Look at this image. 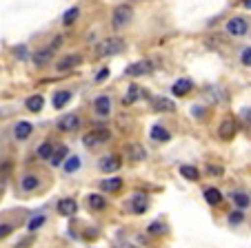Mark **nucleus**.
Here are the masks:
<instances>
[{
  "mask_svg": "<svg viewBox=\"0 0 251 248\" xmlns=\"http://www.w3.org/2000/svg\"><path fill=\"white\" fill-rule=\"evenodd\" d=\"M236 131H238V122H236V117H225V120L220 122L218 135L223 137V140H231V137L236 135Z\"/></svg>",
  "mask_w": 251,
  "mask_h": 248,
  "instance_id": "0eeeda50",
  "label": "nucleus"
},
{
  "mask_svg": "<svg viewBox=\"0 0 251 248\" xmlns=\"http://www.w3.org/2000/svg\"><path fill=\"white\" fill-rule=\"evenodd\" d=\"M204 200H207V204L218 206L220 202H223V193H220L218 188H204Z\"/></svg>",
  "mask_w": 251,
  "mask_h": 248,
  "instance_id": "6ab92c4d",
  "label": "nucleus"
},
{
  "mask_svg": "<svg viewBox=\"0 0 251 248\" xmlns=\"http://www.w3.org/2000/svg\"><path fill=\"white\" fill-rule=\"evenodd\" d=\"M89 206L94 208V211H104V206H107V200H104V195L91 193V195H89Z\"/></svg>",
  "mask_w": 251,
  "mask_h": 248,
  "instance_id": "412c9836",
  "label": "nucleus"
},
{
  "mask_svg": "<svg viewBox=\"0 0 251 248\" xmlns=\"http://www.w3.org/2000/svg\"><path fill=\"white\" fill-rule=\"evenodd\" d=\"M242 220H245V215H242L240 211H233L231 215H229V224H240Z\"/></svg>",
  "mask_w": 251,
  "mask_h": 248,
  "instance_id": "72a5a7b5",
  "label": "nucleus"
},
{
  "mask_svg": "<svg viewBox=\"0 0 251 248\" xmlns=\"http://www.w3.org/2000/svg\"><path fill=\"white\" fill-rule=\"evenodd\" d=\"M125 49V40L123 38H104L102 43L96 47V56L104 58V56H116Z\"/></svg>",
  "mask_w": 251,
  "mask_h": 248,
  "instance_id": "f257e3e1",
  "label": "nucleus"
},
{
  "mask_svg": "<svg viewBox=\"0 0 251 248\" xmlns=\"http://www.w3.org/2000/svg\"><path fill=\"white\" fill-rule=\"evenodd\" d=\"M120 158L118 155H107V158L100 159V171H104V173H114V171L120 169Z\"/></svg>",
  "mask_w": 251,
  "mask_h": 248,
  "instance_id": "1a4fd4ad",
  "label": "nucleus"
},
{
  "mask_svg": "<svg viewBox=\"0 0 251 248\" xmlns=\"http://www.w3.org/2000/svg\"><path fill=\"white\" fill-rule=\"evenodd\" d=\"M138 98H140V87L131 85L129 87V91H127V95H125V104H133Z\"/></svg>",
  "mask_w": 251,
  "mask_h": 248,
  "instance_id": "cd10ccee",
  "label": "nucleus"
},
{
  "mask_svg": "<svg viewBox=\"0 0 251 248\" xmlns=\"http://www.w3.org/2000/svg\"><path fill=\"white\" fill-rule=\"evenodd\" d=\"M16 53H18L20 60H25V58H27V49H25V47H18V49H16Z\"/></svg>",
  "mask_w": 251,
  "mask_h": 248,
  "instance_id": "58836bf2",
  "label": "nucleus"
},
{
  "mask_svg": "<svg viewBox=\"0 0 251 248\" xmlns=\"http://www.w3.org/2000/svg\"><path fill=\"white\" fill-rule=\"evenodd\" d=\"M76 211H78L76 200H69V197H67V200H60V202H58V213H60V215L71 217Z\"/></svg>",
  "mask_w": 251,
  "mask_h": 248,
  "instance_id": "ddd939ff",
  "label": "nucleus"
},
{
  "mask_svg": "<svg viewBox=\"0 0 251 248\" xmlns=\"http://www.w3.org/2000/svg\"><path fill=\"white\" fill-rule=\"evenodd\" d=\"M151 140H156V142H169V140H171V133L167 131L165 127L156 124V127L151 129Z\"/></svg>",
  "mask_w": 251,
  "mask_h": 248,
  "instance_id": "aec40b11",
  "label": "nucleus"
},
{
  "mask_svg": "<svg viewBox=\"0 0 251 248\" xmlns=\"http://www.w3.org/2000/svg\"><path fill=\"white\" fill-rule=\"evenodd\" d=\"M58 131L62 133H71V131H76L78 127H80V117L76 115V113H69V115H62L60 120H58Z\"/></svg>",
  "mask_w": 251,
  "mask_h": 248,
  "instance_id": "423d86ee",
  "label": "nucleus"
},
{
  "mask_svg": "<svg viewBox=\"0 0 251 248\" xmlns=\"http://www.w3.org/2000/svg\"><path fill=\"white\" fill-rule=\"evenodd\" d=\"M180 175L182 178H187V180H191V182H196V180H198V169H196V166H180Z\"/></svg>",
  "mask_w": 251,
  "mask_h": 248,
  "instance_id": "c85d7f7f",
  "label": "nucleus"
},
{
  "mask_svg": "<svg viewBox=\"0 0 251 248\" xmlns=\"http://www.w3.org/2000/svg\"><path fill=\"white\" fill-rule=\"evenodd\" d=\"M131 208H133V213H145L149 208V197L145 193H136L131 200Z\"/></svg>",
  "mask_w": 251,
  "mask_h": 248,
  "instance_id": "4468645a",
  "label": "nucleus"
},
{
  "mask_svg": "<svg viewBox=\"0 0 251 248\" xmlns=\"http://www.w3.org/2000/svg\"><path fill=\"white\" fill-rule=\"evenodd\" d=\"M62 169H65V173H76L78 169H80V158H69L67 162H62Z\"/></svg>",
  "mask_w": 251,
  "mask_h": 248,
  "instance_id": "a878e982",
  "label": "nucleus"
},
{
  "mask_svg": "<svg viewBox=\"0 0 251 248\" xmlns=\"http://www.w3.org/2000/svg\"><path fill=\"white\" fill-rule=\"evenodd\" d=\"M247 20H242V18H231L227 23V31L231 33V36H245L247 33Z\"/></svg>",
  "mask_w": 251,
  "mask_h": 248,
  "instance_id": "9d476101",
  "label": "nucleus"
},
{
  "mask_svg": "<svg viewBox=\"0 0 251 248\" xmlns=\"http://www.w3.org/2000/svg\"><path fill=\"white\" fill-rule=\"evenodd\" d=\"M231 200L238 204V208H247V206L251 204L249 195H247V193H240V191H238V193H233V195H231Z\"/></svg>",
  "mask_w": 251,
  "mask_h": 248,
  "instance_id": "bb28decb",
  "label": "nucleus"
},
{
  "mask_svg": "<svg viewBox=\"0 0 251 248\" xmlns=\"http://www.w3.org/2000/svg\"><path fill=\"white\" fill-rule=\"evenodd\" d=\"M78 16H80V9H78V7H71V9L62 16V23H65V24H74Z\"/></svg>",
  "mask_w": 251,
  "mask_h": 248,
  "instance_id": "c756f323",
  "label": "nucleus"
},
{
  "mask_svg": "<svg viewBox=\"0 0 251 248\" xmlns=\"http://www.w3.org/2000/svg\"><path fill=\"white\" fill-rule=\"evenodd\" d=\"M53 149H56V146H53L51 142H45V144L38 146V155L43 159H49V158H51V153H53Z\"/></svg>",
  "mask_w": 251,
  "mask_h": 248,
  "instance_id": "7c9ffc66",
  "label": "nucleus"
},
{
  "mask_svg": "<svg viewBox=\"0 0 251 248\" xmlns=\"http://www.w3.org/2000/svg\"><path fill=\"white\" fill-rule=\"evenodd\" d=\"M207 173L209 175H220V173H223V169H220V166H211V164H209V166H207Z\"/></svg>",
  "mask_w": 251,
  "mask_h": 248,
  "instance_id": "4c0bfd02",
  "label": "nucleus"
},
{
  "mask_svg": "<svg viewBox=\"0 0 251 248\" xmlns=\"http://www.w3.org/2000/svg\"><path fill=\"white\" fill-rule=\"evenodd\" d=\"M131 18H133L131 5H118V7L114 9V16H111V27L118 31V29L127 27V24L131 23Z\"/></svg>",
  "mask_w": 251,
  "mask_h": 248,
  "instance_id": "f03ea898",
  "label": "nucleus"
},
{
  "mask_svg": "<svg viewBox=\"0 0 251 248\" xmlns=\"http://www.w3.org/2000/svg\"><path fill=\"white\" fill-rule=\"evenodd\" d=\"M60 45H62V38L58 36V38H56V43H53V45H49V47H45L43 51H38V53H33V62H36V65H38V67L47 65V62L51 60L53 51H56V49L60 47Z\"/></svg>",
  "mask_w": 251,
  "mask_h": 248,
  "instance_id": "20e7f679",
  "label": "nucleus"
},
{
  "mask_svg": "<svg viewBox=\"0 0 251 248\" xmlns=\"http://www.w3.org/2000/svg\"><path fill=\"white\" fill-rule=\"evenodd\" d=\"M29 244H31V239H25V242H20L16 248H25V246H29Z\"/></svg>",
  "mask_w": 251,
  "mask_h": 248,
  "instance_id": "ea45409f",
  "label": "nucleus"
},
{
  "mask_svg": "<svg viewBox=\"0 0 251 248\" xmlns=\"http://www.w3.org/2000/svg\"><path fill=\"white\" fill-rule=\"evenodd\" d=\"M153 69H156V65H153L151 60H140V62H133V65L127 67V75H131V78H138V75L151 73Z\"/></svg>",
  "mask_w": 251,
  "mask_h": 248,
  "instance_id": "39448f33",
  "label": "nucleus"
},
{
  "mask_svg": "<svg viewBox=\"0 0 251 248\" xmlns=\"http://www.w3.org/2000/svg\"><path fill=\"white\" fill-rule=\"evenodd\" d=\"M94 109H96V115H100V117H107L111 113V100H109V95H98L96 98V102H94Z\"/></svg>",
  "mask_w": 251,
  "mask_h": 248,
  "instance_id": "6e6552de",
  "label": "nucleus"
},
{
  "mask_svg": "<svg viewBox=\"0 0 251 248\" xmlns=\"http://www.w3.org/2000/svg\"><path fill=\"white\" fill-rule=\"evenodd\" d=\"M102 191L104 193H116L123 188V178H109V180H102Z\"/></svg>",
  "mask_w": 251,
  "mask_h": 248,
  "instance_id": "dca6fc26",
  "label": "nucleus"
},
{
  "mask_svg": "<svg viewBox=\"0 0 251 248\" xmlns=\"http://www.w3.org/2000/svg\"><path fill=\"white\" fill-rule=\"evenodd\" d=\"M45 224V217L43 215H38V217H33L31 222H29V230H38L40 226Z\"/></svg>",
  "mask_w": 251,
  "mask_h": 248,
  "instance_id": "473e14b6",
  "label": "nucleus"
},
{
  "mask_svg": "<svg viewBox=\"0 0 251 248\" xmlns=\"http://www.w3.org/2000/svg\"><path fill=\"white\" fill-rule=\"evenodd\" d=\"M71 100V91H58L56 95H53V107L56 109H62L67 102Z\"/></svg>",
  "mask_w": 251,
  "mask_h": 248,
  "instance_id": "b1692460",
  "label": "nucleus"
},
{
  "mask_svg": "<svg viewBox=\"0 0 251 248\" xmlns=\"http://www.w3.org/2000/svg\"><path fill=\"white\" fill-rule=\"evenodd\" d=\"M107 78H109V69L104 67V69L98 71V75H96V82H102V80H107Z\"/></svg>",
  "mask_w": 251,
  "mask_h": 248,
  "instance_id": "e433bc0d",
  "label": "nucleus"
},
{
  "mask_svg": "<svg viewBox=\"0 0 251 248\" xmlns=\"http://www.w3.org/2000/svg\"><path fill=\"white\" fill-rule=\"evenodd\" d=\"M191 89H194V82H191L189 78H180V80H176L174 87H171V91H174L176 95H187Z\"/></svg>",
  "mask_w": 251,
  "mask_h": 248,
  "instance_id": "f8f14e48",
  "label": "nucleus"
},
{
  "mask_svg": "<svg viewBox=\"0 0 251 248\" xmlns=\"http://www.w3.org/2000/svg\"><path fill=\"white\" fill-rule=\"evenodd\" d=\"M109 137H111V133L107 131V129H94V131H89L85 137H82V144H85L87 149H96V146L104 144Z\"/></svg>",
  "mask_w": 251,
  "mask_h": 248,
  "instance_id": "7ed1b4c3",
  "label": "nucleus"
},
{
  "mask_svg": "<svg viewBox=\"0 0 251 248\" xmlns=\"http://www.w3.org/2000/svg\"><path fill=\"white\" fill-rule=\"evenodd\" d=\"M31 131H33V127L29 124V122H18L14 127V135H16V140H27L29 135H31Z\"/></svg>",
  "mask_w": 251,
  "mask_h": 248,
  "instance_id": "2eb2a0df",
  "label": "nucleus"
},
{
  "mask_svg": "<svg viewBox=\"0 0 251 248\" xmlns=\"http://www.w3.org/2000/svg\"><path fill=\"white\" fill-rule=\"evenodd\" d=\"M129 158H131L133 162H140V159L147 158V151L142 149L140 144H131V146H129Z\"/></svg>",
  "mask_w": 251,
  "mask_h": 248,
  "instance_id": "5701e85b",
  "label": "nucleus"
},
{
  "mask_svg": "<svg viewBox=\"0 0 251 248\" xmlns=\"http://www.w3.org/2000/svg\"><path fill=\"white\" fill-rule=\"evenodd\" d=\"M149 233H151V235H165L167 228H165V224H162V222H153V224L149 226Z\"/></svg>",
  "mask_w": 251,
  "mask_h": 248,
  "instance_id": "2f4dec72",
  "label": "nucleus"
},
{
  "mask_svg": "<svg viewBox=\"0 0 251 248\" xmlns=\"http://www.w3.org/2000/svg\"><path fill=\"white\" fill-rule=\"evenodd\" d=\"M40 186V180L36 175H25L23 178V191H36Z\"/></svg>",
  "mask_w": 251,
  "mask_h": 248,
  "instance_id": "393cba45",
  "label": "nucleus"
},
{
  "mask_svg": "<svg viewBox=\"0 0 251 248\" xmlns=\"http://www.w3.org/2000/svg\"><path fill=\"white\" fill-rule=\"evenodd\" d=\"M240 60H242V65H245V67H251V47H249V49H245V51H242Z\"/></svg>",
  "mask_w": 251,
  "mask_h": 248,
  "instance_id": "f704fd0d",
  "label": "nucleus"
},
{
  "mask_svg": "<svg viewBox=\"0 0 251 248\" xmlns=\"http://www.w3.org/2000/svg\"><path fill=\"white\" fill-rule=\"evenodd\" d=\"M80 62H82V58L78 56V53H71V56H65L62 60H58L56 69L58 71H69V69H74V67H78Z\"/></svg>",
  "mask_w": 251,
  "mask_h": 248,
  "instance_id": "9b49d317",
  "label": "nucleus"
},
{
  "mask_svg": "<svg viewBox=\"0 0 251 248\" xmlns=\"http://www.w3.org/2000/svg\"><path fill=\"white\" fill-rule=\"evenodd\" d=\"M242 5H245L247 9H251V0H242Z\"/></svg>",
  "mask_w": 251,
  "mask_h": 248,
  "instance_id": "a19ab883",
  "label": "nucleus"
},
{
  "mask_svg": "<svg viewBox=\"0 0 251 248\" xmlns=\"http://www.w3.org/2000/svg\"><path fill=\"white\" fill-rule=\"evenodd\" d=\"M11 230H14V226L11 224H0V239L7 237V235H11Z\"/></svg>",
  "mask_w": 251,
  "mask_h": 248,
  "instance_id": "c9c22d12",
  "label": "nucleus"
},
{
  "mask_svg": "<svg viewBox=\"0 0 251 248\" xmlns=\"http://www.w3.org/2000/svg\"><path fill=\"white\" fill-rule=\"evenodd\" d=\"M153 109H156V111H162V113H171V111H176V104L167 98H156L153 100Z\"/></svg>",
  "mask_w": 251,
  "mask_h": 248,
  "instance_id": "a211bd4d",
  "label": "nucleus"
},
{
  "mask_svg": "<svg viewBox=\"0 0 251 248\" xmlns=\"http://www.w3.org/2000/svg\"><path fill=\"white\" fill-rule=\"evenodd\" d=\"M65 159H67V146H56V149H53V153H51V158H49L51 166H60Z\"/></svg>",
  "mask_w": 251,
  "mask_h": 248,
  "instance_id": "f3484780",
  "label": "nucleus"
},
{
  "mask_svg": "<svg viewBox=\"0 0 251 248\" xmlns=\"http://www.w3.org/2000/svg\"><path fill=\"white\" fill-rule=\"evenodd\" d=\"M43 104H45V100H43V95H31V98H27V102H25V107L29 109V111H33V113H38L40 109H43Z\"/></svg>",
  "mask_w": 251,
  "mask_h": 248,
  "instance_id": "4be33fe9",
  "label": "nucleus"
}]
</instances>
